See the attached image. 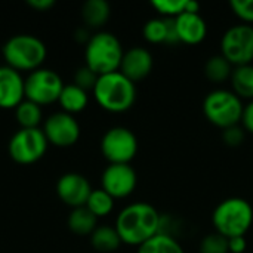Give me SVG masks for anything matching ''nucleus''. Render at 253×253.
<instances>
[{
	"label": "nucleus",
	"mask_w": 253,
	"mask_h": 253,
	"mask_svg": "<svg viewBox=\"0 0 253 253\" xmlns=\"http://www.w3.org/2000/svg\"><path fill=\"white\" fill-rule=\"evenodd\" d=\"M162 215L159 211L145 202L127 205L120 211L116 219V230L122 243L139 248L160 233Z\"/></svg>",
	"instance_id": "f257e3e1"
},
{
	"label": "nucleus",
	"mask_w": 253,
	"mask_h": 253,
	"mask_svg": "<svg viewBox=\"0 0 253 253\" xmlns=\"http://www.w3.org/2000/svg\"><path fill=\"white\" fill-rule=\"evenodd\" d=\"M95 101L110 113H125L135 104L136 87L120 71L102 74L93 87Z\"/></svg>",
	"instance_id": "f03ea898"
},
{
	"label": "nucleus",
	"mask_w": 253,
	"mask_h": 253,
	"mask_svg": "<svg viewBox=\"0 0 253 253\" xmlns=\"http://www.w3.org/2000/svg\"><path fill=\"white\" fill-rule=\"evenodd\" d=\"M215 233L233 239L245 237L253 224L252 205L242 197H230L222 200L212 213Z\"/></svg>",
	"instance_id": "7ed1b4c3"
},
{
	"label": "nucleus",
	"mask_w": 253,
	"mask_h": 253,
	"mask_svg": "<svg viewBox=\"0 0 253 253\" xmlns=\"http://www.w3.org/2000/svg\"><path fill=\"white\" fill-rule=\"evenodd\" d=\"M6 65L16 71H34L46 59L47 49L42 39L33 34H15L1 47Z\"/></svg>",
	"instance_id": "20e7f679"
},
{
	"label": "nucleus",
	"mask_w": 253,
	"mask_h": 253,
	"mask_svg": "<svg viewBox=\"0 0 253 253\" xmlns=\"http://www.w3.org/2000/svg\"><path fill=\"white\" fill-rule=\"evenodd\" d=\"M123 53L120 40L108 31H99L90 36L84 47L86 65L98 76L119 71Z\"/></svg>",
	"instance_id": "39448f33"
},
{
	"label": "nucleus",
	"mask_w": 253,
	"mask_h": 253,
	"mask_svg": "<svg viewBox=\"0 0 253 253\" xmlns=\"http://www.w3.org/2000/svg\"><path fill=\"white\" fill-rule=\"evenodd\" d=\"M243 110V101L228 89H215L209 92L203 101L206 119L222 130L237 126L242 122Z\"/></svg>",
	"instance_id": "423d86ee"
},
{
	"label": "nucleus",
	"mask_w": 253,
	"mask_h": 253,
	"mask_svg": "<svg viewBox=\"0 0 253 253\" xmlns=\"http://www.w3.org/2000/svg\"><path fill=\"white\" fill-rule=\"evenodd\" d=\"M101 153L110 165H130L138 153V138L130 129L114 126L104 133Z\"/></svg>",
	"instance_id": "0eeeda50"
},
{
	"label": "nucleus",
	"mask_w": 253,
	"mask_h": 253,
	"mask_svg": "<svg viewBox=\"0 0 253 253\" xmlns=\"http://www.w3.org/2000/svg\"><path fill=\"white\" fill-rule=\"evenodd\" d=\"M47 139L40 127L16 130L7 145L9 156L19 165H31L40 160L47 150Z\"/></svg>",
	"instance_id": "6e6552de"
},
{
	"label": "nucleus",
	"mask_w": 253,
	"mask_h": 253,
	"mask_svg": "<svg viewBox=\"0 0 253 253\" xmlns=\"http://www.w3.org/2000/svg\"><path fill=\"white\" fill-rule=\"evenodd\" d=\"M62 89L61 76L50 68H37L25 77V99L40 107L58 101Z\"/></svg>",
	"instance_id": "1a4fd4ad"
},
{
	"label": "nucleus",
	"mask_w": 253,
	"mask_h": 253,
	"mask_svg": "<svg viewBox=\"0 0 253 253\" xmlns=\"http://www.w3.org/2000/svg\"><path fill=\"white\" fill-rule=\"evenodd\" d=\"M221 55H224L234 67L252 64L253 25L239 24L228 28L221 40Z\"/></svg>",
	"instance_id": "9d476101"
},
{
	"label": "nucleus",
	"mask_w": 253,
	"mask_h": 253,
	"mask_svg": "<svg viewBox=\"0 0 253 253\" xmlns=\"http://www.w3.org/2000/svg\"><path fill=\"white\" fill-rule=\"evenodd\" d=\"M43 132L49 144L56 147H70L80 138V125L73 114L56 111L46 119Z\"/></svg>",
	"instance_id": "9b49d317"
},
{
	"label": "nucleus",
	"mask_w": 253,
	"mask_h": 253,
	"mask_svg": "<svg viewBox=\"0 0 253 253\" xmlns=\"http://www.w3.org/2000/svg\"><path fill=\"white\" fill-rule=\"evenodd\" d=\"M138 184V176L130 165H108L101 176V188L114 200L130 196Z\"/></svg>",
	"instance_id": "f8f14e48"
},
{
	"label": "nucleus",
	"mask_w": 253,
	"mask_h": 253,
	"mask_svg": "<svg viewBox=\"0 0 253 253\" xmlns=\"http://www.w3.org/2000/svg\"><path fill=\"white\" fill-rule=\"evenodd\" d=\"M56 193L58 197L68 206L74 208H80L84 206L90 193H92V187L90 182L87 181L86 176H83L82 173L77 172H68L64 173L58 182H56Z\"/></svg>",
	"instance_id": "ddd939ff"
},
{
	"label": "nucleus",
	"mask_w": 253,
	"mask_h": 253,
	"mask_svg": "<svg viewBox=\"0 0 253 253\" xmlns=\"http://www.w3.org/2000/svg\"><path fill=\"white\" fill-rule=\"evenodd\" d=\"M25 99V79L9 65H0V108H16Z\"/></svg>",
	"instance_id": "4468645a"
},
{
	"label": "nucleus",
	"mask_w": 253,
	"mask_h": 253,
	"mask_svg": "<svg viewBox=\"0 0 253 253\" xmlns=\"http://www.w3.org/2000/svg\"><path fill=\"white\" fill-rule=\"evenodd\" d=\"M153 55L150 50L141 46L130 47L123 53V59L119 71L126 76L130 82L136 83L144 80L153 71Z\"/></svg>",
	"instance_id": "2eb2a0df"
},
{
	"label": "nucleus",
	"mask_w": 253,
	"mask_h": 253,
	"mask_svg": "<svg viewBox=\"0 0 253 253\" xmlns=\"http://www.w3.org/2000/svg\"><path fill=\"white\" fill-rule=\"evenodd\" d=\"M175 25L179 42L185 44H199L206 39L208 24L200 13L182 12L175 18Z\"/></svg>",
	"instance_id": "dca6fc26"
},
{
	"label": "nucleus",
	"mask_w": 253,
	"mask_h": 253,
	"mask_svg": "<svg viewBox=\"0 0 253 253\" xmlns=\"http://www.w3.org/2000/svg\"><path fill=\"white\" fill-rule=\"evenodd\" d=\"M58 102L62 111L68 114H76V113L83 111L87 107L89 96L84 89L79 87L74 83H70V84H64V89L59 95Z\"/></svg>",
	"instance_id": "f3484780"
},
{
	"label": "nucleus",
	"mask_w": 253,
	"mask_h": 253,
	"mask_svg": "<svg viewBox=\"0 0 253 253\" xmlns=\"http://www.w3.org/2000/svg\"><path fill=\"white\" fill-rule=\"evenodd\" d=\"M111 15V7L107 0H86L82 4V19L87 27H102Z\"/></svg>",
	"instance_id": "a211bd4d"
},
{
	"label": "nucleus",
	"mask_w": 253,
	"mask_h": 253,
	"mask_svg": "<svg viewBox=\"0 0 253 253\" xmlns=\"http://www.w3.org/2000/svg\"><path fill=\"white\" fill-rule=\"evenodd\" d=\"M90 243H92L93 249L98 252L111 253L116 252L120 248L122 239H120L116 227L101 225V227H96L95 231L90 234Z\"/></svg>",
	"instance_id": "6ab92c4d"
},
{
	"label": "nucleus",
	"mask_w": 253,
	"mask_h": 253,
	"mask_svg": "<svg viewBox=\"0 0 253 253\" xmlns=\"http://www.w3.org/2000/svg\"><path fill=\"white\" fill-rule=\"evenodd\" d=\"M96 222L98 218L86 206L74 208L68 216V228L79 236H90L98 227Z\"/></svg>",
	"instance_id": "aec40b11"
},
{
	"label": "nucleus",
	"mask_w": 253,
	"mask_h": 253,
	"mask_svg": "<svg viewBox=\"0 0 253 253\" xmlns=\"http://www.w3.org/2000/svg\"><path fill=\"white\" fill-rule=\"evenodd\" d=\"M231 86L233 92L243 101L252 99L253 101V65H239L234 67L231 74Z\"/></svg>",
	"instance_id": "412c9836"
},
{
	"label": "nucleus",
	"mask_w": 253,
	"mask_h": 253,
	"mask_svg": "<svg viewBox=\"0 0 253 253\" xmlns=\"http://www.w3.org/2000/svg\"><path fill=\"white\" fill-rule=\"evenodd\" d=\"M136 253H185L176 237L159 233L138 248Z\"/></svg>",
	"instance_id": "4be33fe9"
},
{
	"label": "nucleus",
	"mask_w": 253,
	"mask_h": 253,
	"mask_svg": "<svg viewBox=\"0 0 253 253\" xmlns=\"http://www.w3.org/2000/svg\"><path fill=\"white\" fill-rule=\"evenodd\" d=\"M234 65L224 55H213L205 64V76L213 83H224L231 79Z\"/></svg>",
	"instance_id": "5701e85b"
},
{
	"label": "nucleus",
	"mask_w": 253,
	"mask_h": 253,
	"mask_svg": "<svg viewBox=\"0 0 253 253\" xmlns=\"http://www.w3.org/2000/svg\"><path fill=\"white\" fill-rule=\"evenodd\" d=\"M15 117L18 125L22 129H30V127H39L43 113H42V107L37 105L33 101L24 99L16 108H15Z\"/></svg>",
	"instance_id": "b1692460"
},
{
	"label": "nucleus",
	"mask_w": 253,
	"mask_h": 253,
	"mask_svg": "<svg viewBox=\"0 0 253 253\" xmlns=\"http://www.w3.org/2000/svg\"><path fill=\"white\" fill-rule=\"evenodd\" d=\"M96 218H102L111 213L114 209V199L102 188L92 190L86 205H84Z\"/></svg>",
	"instance_id": "393cba45"
},
{
	"label": "nucleus",
	"mask_w": 253,
	"mask_h": 253,
	"mask_svg": "<svg viewBox=\"0 0 253 253\" xmlns=\"http://www.w3.org/2000/svg\"><path fill=\"white\" fill-rule=\"evenodd\" d=\"M142 36L147 42L153 44H163L168 42V19L153 18L144 24Z\"/></svg>",
	"instance_id": "a878e982"
},
{
	"label": "nucleus",
	"mask_w": 253,
	"mask_h": 253,
	"mask_svg": "<svg viewBox=\"0 0 253 253\" xmlns=\"http://www.w3.org/2000/svg\"><path fill=\"white\" fill-rule=\"evenodd\" d=\"M200 253H230L228 239L218 233L208 234L200 242Z\"/></svg>",
	"instance_id": "bb28decb"
},
{
	"label": "nucleus",
	"mask_w": 253,
	"mask_h": 253,
	"mask_svg": "<svg viewBox=\"0 0 253 253\" xmlns=\"http://www.w3.org/2000/svg\"><path fill=\"white\" fill-rule=\"evenodd\" d=\"M185 3L187 0H154L151 6L165 18H176L185 12Z\"/></svg>",
	"instance_id": "cd10ccee"
},
{
	"label": "nucleus",
	"mask_w": 253,
	"mask_h": 253,
	"mask_svg": "<svg viewBox=\"0 0 253 253\" xmlns=\"http://www.w3.org/2000/svg\"><path fill=\"white\" fill-rule=\"evenodd\" d=\"M98 74L95 71H92L86 64L80 68L76 70L74 73V84H77L79 87L84 89L86 92L87 90H93L96 82H98Z\"/></svg>",
	"instance_id": "c85d7f7f"
},
{
	"label": "nucleus",
	"mask_w": 253,
	"mask_h": 253,
	"mask_svg": "<svg viewBox=\"0 0 253 253\" xmlns=\"http://www.w3.org/2000/svg\"><path fill=\"white\" fill-rule=\"evenodd\" d=\"M230 7L233 9L234 15L240 18L246 24L253 22V0H231Z\"/></svg>",
	"instance_id": "c756f323"
},
{
	"label": "nucleus",
	"mask_w": 253,
	"mask_h": 253,
	"mask_svg": "<svg viewBox=\"0 0 253 253\" xmlns=\"http://www.w3.org/2000/svg\"><path fill=\"white\" fill-rule=\"evenodd\" d=\"M222 139L228 147H240L245 141V129L239 125L228 127L222 132Z\"/></svg>",
	"instance_id": "7c9ffc66"
},
{
	"label": "nucleus",
	"mask_w": 253,
	"mask_h": 253,
	"mask_svg": "<svg viewBox=\"0 0 253 253\" xmlns=\"http://www.w3.org/2000/svg\"><path fill=\"white\" fill-rule=\"evenodd\" d=\"M242 123H243V129L245 130L253 133V101H251L248 105H245Z\"/></svg>",
	"instance_id": "2f4dec72"
},
{
	"label": "nucleus",
	"mask_w": 253,
	"mask_h": 253,
	"mask_svg": "<svg viewBox=\"0 0 253 253\" xmlns=\"http://www.w3.org/2000/svg\"><path fill=\"white\" fill-rule=\"evenodd\" d=\"M248 248V242L245 237H233L228 239V249L230 253H243Z\"/></svg>",
	"instance_id": "473e14b6"
},
{
	"label": "nucleus",
	"mask_w": 253,
	"mask_h": 253,
	"mask_svg": "<svg viewBox=\"0 0 253 253\" xmlns=\"http://www.w3.org/2000/svg\"><path fill=\"white\" fill-rule=\"evenodd\" d=\"M27 3L36 10H49L55 4V0H28Z\"/></svg>",
	"instance_id": "72a5a7b5"
},
{
	"label": "nucleus",
	"mask_w": 253,
	"mask_h": 253,
	"mask_svg": "<svg viewBox=\"0 0 253 253\" xmlns=\"http://www.w3.org/2000/svg\"><path fill=\"white\" fill-rule=\"evenodd\" d=\"M74 36H76V40L77 42H84V43H87L89 39H90V34H89V31L86 28H77V31H76Z\"/></svg>",
	"instance_id": "f704fd0d"
}]
</instances>
